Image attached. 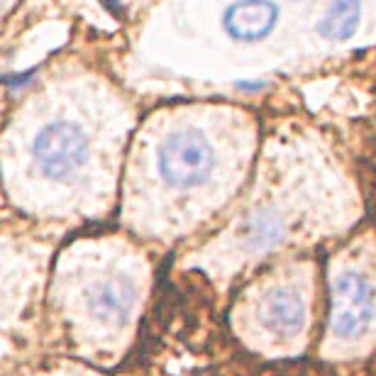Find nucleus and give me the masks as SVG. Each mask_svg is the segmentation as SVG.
Instances as JSON below:
<instances>
[{"instance_id":"obj_8","label":"nucleus","mask_w":376,"mask_h":376,"mask_svg":"<svg viewBox=\"0 0 376 376\" xmlns=\"http://www.w3.org/2000/svg\"><path fill=\"white\" fill-rule=\"evenodd\" d=\"M362 17V0H333L322 17L317 22V32L333 42H344L357 32Z\"/></svg>"},{"instance_id":"obj_10","label":"nucleus","mask_w":376,"mask_h":376,"mask_svg":"<svg viewBox=\"0 0 376 376\" xmlns=\"http://www.w3.org/2000/svg\"><path fill=\"white\" fill-rule=\"evenodd\" d=\"M237 88H242V91H259V88H264V81H254V83H247V81H240L237 83Z\"/></svg>"},{"instance_id":"obj_6","label":"nucleus","mask_w":376,"mask_h":376,"mask_svg":"<svg viewBox=\"0 0 376 376\" xmlns=\"http://www.w3.org/2000/svg\"><path fill=\"white\" fill-rule=\"evenodd\" d=\"M134 306V286L129 281L113 276L105 279L91 291V313L98 322L105 325H120L127 320Z\"/></svg>"},{"instance_id":"obj_1","label":"nucleus","mask_w":376,"mask_h":376,"mask_svg":"<svg viewBox=\"0 0 376 376\" xmlns=\"http://www.w3.org/2000/svg\"><path fill=\"white\" fill-rule=\"evenodd\" d=\"M91 142L86 132L74 123H52L34 137L32 156L37 169L47 178L61 181L79 171L88 161Z\"/></svg>"},{"instance_id":"obj_3","label":"nucleus","mask_w":376,"mask_h":376,"mask_svg":"<svg viewBox=\"0 0 376 376\" xmlns=\"http://www.w3.org/2000/svg\"><path fill=\"white\" fill-rule=\"evenodd\" d=\"M371 325V284L366 276L349 274L340 276L335 286L333 333L337 337H357Z\"/></svg>"},{"instance_id":"obj_2","label":"nucleus","mask_w":376,"mask_h":376,"mask_svg":"<svg viewBox=\"0 0 376 376\" xmlns=\"http://www.w3.org/2000/svg\"><path fill=\"white\" fill-rule=\"evenodd\" d=\"M213 169V147L200 129H178L159 149V171L171 186L191 188L203 183Z\"/></svg>"},{"instance_id":"obj_9","label":"nucleus","mask_w":376,"mask_h":376,"mask_svg":"<svg viewBox=\"0 0 376 376\" xmlns=\"http://www.w3.org/2000/svg\"><path fill=\"white\" fill-rule=\"evenodd\" d=\"M101 6L113 15H123V0H101Z\"/></svg>"},{"instance_id":"obj_7","label":"nucleus","mask_w":376,"mask_h":376,"mask_svg":"<svg viewBox=\"0 0 376 376\" xmlns=\"http://www.w3.org/2000/svg\"><path fill=\"white\" fill-rule=\"evenodd\" d=\"M284 218L274 210H257L240 225V242L249 252H262L284 237Z\"/></svg>"},{"instance_id":"obj_5","label":"nucleus","mask_w":376,"mask_h":376,"mask_svg":"<svg viewBox=\"0 0 376 376\" xmlns=\"http://www.w3.org/2000/svg\"><path fill=\"white\" fill-rule=\"evenodd\" d=\"M262 322L269 333L279 337H291L303 328L306 320V306H303L301 293L289 286L269 291L267 298L262 301Z\"/></svg>"},{"instance_id":"obj_4","label":"nucleus","mask_w":376,"mask_h":376,"mask_svg":"<svg viewBox=\"0 0 376 376\" xmlns=\"http://www.w3.org/2000/svg\"><path fill=\"white\" fill-rule=\"evenodd\" d=\"M276 20H279V8L271 0H240L227 8L222 25L232 39L257 42L274 30Z\"/></svg>"}]
</instances>
